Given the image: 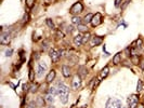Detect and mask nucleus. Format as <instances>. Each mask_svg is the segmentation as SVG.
<instances>
[{
    "mask_svg": "<svg viewBox=\"0 0 144 108\" xmlns=\"http://www.w3.org/2000/svg\"><path fill=\"white\" fill-rule=\"evenodd\" d=\"M58 94L60 96L61 103L66 104L68 102V95H70V89L63 83H59V89H58Z\"/></svg>",
    "mask_w": 144,
    "mask_h": 108,
    "instance_id": "obj_1",
    "label": "nucleus"
},
{
    "mask_svg": "<svg viewBox=\"0 0 144 108\" xmlns=\"http://www.w3.org/2000/svg\"><path fill=\"white\" fill-rule=\"evenodd\" d=\"M105 108H125V106L121 103V101L117 100V98H109L106 103Z\"/></svg>",
    "mask_w": 144,
    "mask_h": 108,
    "instance_id": "obj_2",
    "label": "nucleus"
},
{
    "mask_svg": "<svg viewBox=\"0 0 144 108\" xmlns=\"http://www.w3.org/2000/svg\"><path fill=\"white\" fill-rule=\"evenodd\" d=\"M83 10V5L81 2H76V3H74L73 5H72V8H71V10L70 12L72 14H78V13H80V12H82Z\"/></svg>",
    "mask_w": 144,
    "mask_h": 108,
    "instance_id": "obj_3",
    "label": "nucleus"
},
{
    "mask_svg": "<svg viewBox=\"0 0 144 108\" xmlns=\"http://www.w3.org/2000/svg\"><path fill=\"white\" fill-rule=\"evenodd\" d=\"M128 104H129V108H138V104H139V97L136 94L131 95L128 97Z\"/></svg>",
    "mask_w": 144,
    "mask_h": 108,
    "instance_id": "obj_4",
    "label": "nucleus"
},
{
    "mask_svg": "<svg viewBox=\"0 0 144 108\" xmlns=\"http://www.w3.org/2000/svg\"><path fill=\"white\" fill-rule=\"evenodd\" d=\"M11 41V36L9 33H2L1 35H0V43L3 45H7L9 44Z\"/></svg>",
    "mask_w": 144,
    "mask_h": 108,
    "instance_id": "obj_5",
    "label": "nucleus"
},
{
    "mask_svg": "<svg viewBox=\"0 0 144 108\" xmlns=\"http://www.w3.org/2000/svg\"><path fill=\"white\" fill-rule=\"evenodd\" d=\"M47 70V64L45 62H41V63L38 64V68H37V76L39 77V78H41L43 76V73L46 72Z\"/></svg>",
    "mask_w": 144,
    "mask_h": 108,
    "instance_id": "obj_6",
    "label": "nucleus"
},
{
    "mask_svg": "<svg viewBox=\"0 0 144 108\" xmlns=\"http://www.w3.org/2000/svg\"><path fill=\"white\" fill-rule=\"evenodd\" d=\"M49 55H50V58L52 60L53 63H58L59 60H60V52H58L56 50H54V49H52V50H50L49 52Z\"/></svg>",
    "mask_w": 144,
    "mask_h": 108,
    "instance_id": "obj_7",
    "label": "nucleus"
},
{
    "mask_svg": "<svg viewBox=\"0 0 144 108\" xmlns=\"http://www.w3.org/2000/svg\"><path fill=\"white\" fill-rule=\"evenodd\" d=\"M101 23H102V14L101 13H95V15L93 16L92 21H91L92 26L96 27V26H99Z\"/></svg>",
    "mask_w": 144,
    "mask_h": 108,
    "instance_id": "obj_8",
    "label": "nucleus"
},
{
    "mask_svg": "<svg viewBox=\"0 0 144 108\" xmlns=\"http://www.w3.org/2000/svg\"><path fill=\"white\" fill-rule=\"evenodd\" d=\"M81 85V78L79 75H76L73 78V81H72V86L75 89V90H78Z\"/></svg>",
    "mask_w": 144,
    "mask_h": 108,
    "instance_id": "obj_9",
    "label": "nucleus"
},
{
    "mask_svg": "<svg viewBox=\"0 0 144 108\" xmlns=\"http://www.w3.org/2000/svg\"><path fill=\"white\" fill-rule=\"evenodd\" d=\"M82 38H83V36H81V35H77V36H75L74 37V43H75V45H77V47H80L81 44H82Z\"/></svg>",
    "mask_w": 144,
    "mask_h": 108,
    "instance_id": "obj_10",
    "label": "nucleus"
},
{
    "mask_svg": "<svg viewBox=\"0 0 144 108\" xmlns=\"http://www.w3.org/2000/svg\"><path fill=\"white\" fill-rule=\"evenodd\" d=\"M55 76H56V72H55V70H51V72H49V73H48V76H47V78H46V80H47V82L48 83H50V82H52L53 80H54V78H55Z\"/></svg>",
    "mask_w": 144,
    "mask_h": 108,
    "instance_id": "obj_11",
    "label": "nucleus"
},
{
    "mask_svg": "<svg viewBox=\"0 0 144 108\" xmlns=\"http://www.w3.org/2000/svg\"><path fill=\"white\" fill-rule=\"evenodd\" d=\"M62 72H63V76L65 78H68V77L71 76V68L66 65H64L63 67H62Z\"/></svg>",
    "mask_w": 144,
    "mask_h": 108,
    "instance_id": "obj_12",
    "label": "nucleus"
},
{
    "mask_svg": "<svg viewBox=\"0 0 144 108\" xmlns=\"http://www.w3.org/2000/svg\"><path fill=\"white\" fill-rule=\"evenodd\" d=\"M93 15L92 13H88L86 15V16L83 17V20H82V22H83V24L84 25H87V24H89V23H91V21H92V18H93Z\"/></svg>",
    "mask_w": 144,
    "mask_h": 108,
    "instance_id": "obj_13",
    "label": "nucleus"
},
{
    "mask_svg": "<svg viewBox=\"0 0 144 108\" xmlns=\"http://www.w3.org/2000/svg\"><path fill=\"white\" fill-rule=\"evenodd\" d=\"M119 63H121V53H117V54H115L114 57H113V64L118 65Z\"/></svg>",
    "mask_w": 144,
    "mask_h": 108,
    "instance_id": "obj_14",
    "label": "nucleus"
},
{
    "mask_svg": "<svg viewBox=\"0 0 144 108\" xmlns=\"http://www.w3.org/2000/svg\"><path fill=\"white\" fill-rule=\"evenodd\" d=\"M103 41V39L101 38V37H92V45H99V44H101Z\"/></svg>",
    "mask_w": 144,
    "mask_h": 108,
    "instance_id": "obj_15",
    "label": "nucleus"
},
{
    "mask_svg": "<svg viewBox=\"0 0 144 108\" xmlns=\"http://www.w3.org/2000/svg\"><path fill=\"white\" fill-rule=\"evenodd\" d=\"M35 104H36V106L37 107H43L45 106V100H43L42 97H37L36 98V101H35Z\"/></svg>",
    "mask_w": 144,
    "mask_h": 108,
    "instance_id": "obj_16",
    "label": "nucleus"
},
{
    "mask_svg": "<svg viewBox=\"0 0 144 108\" xmlns=\"http://www.w3.org/2000/svg\"><path fill=\"white\" fill-rule=\"evenodd\" d=\"M79 76L80 77H84V76H87V73H88V69H87V67L86 66H80L79 67Z\"/></svg>",
    "mask_w": 144,
    "mask_h": 108,
    "instance_id": "obj_17",
    "label": "nucleus"
},
{
    "mask_svg": "<svg viewBox=\"0 0 144 108\" xmlns=\"http://www.w3.org/2000/svg\"><path fill=\"white\" fill-rule=\"evenodd\" d=\"M54 95H52V94H50V93H47V95H46V101L48 102V103H50V104H52L53 102H54Z\"/></svg>",
    "mask_w": 144,
    "mask_h": 108,
    "instance_id": "obj_18",
    "label": "nucleus"
},
{
    "mask_svg": "<svg viewBox=\"0 0 144 108\" xmlns=\"http://www.w3.org/2000/svg\"><path fill=\"white\" fill-rule=\"evenodd\" d=\"M77 28H78V30H80V32L88 33V27H87V25H84V24H80V25H78Z\"/></svg>",
    "mask_w": 144,
    "mask_h": 108,
    "instance_id": "obj_19",
    "label": "nucleus"
},
{
    "mask_svg": "<svg viewBox=\"0 0 144 108\" xmlns=\"http://www.w3.org/2000/svg\"><path fill=\"white\" fill-rule=\"evenodd\" d=\"M72 22H73V24H76V25H80L81 24V18L79 16H73L72 18Z\"/></svg>",
    "mask_w": 144,
    "mask_h": 108,
    "instance_id": "obj_20",
    "label": "nucleus"
},
{
    "mask_svg": "<svg viewBox=\"0 0 144 108\" xmlns=\"http://www.w3.org/2000/svg\"><path fill=\"white\" fill-rule=\"evenodd\" d=\"M108 70H109V68H108L107 66L104 67V68L102 69V72H101V77H102V78H105V77H107V75H108Z\"/></svg>",
    "mask_w": 144,
    "mask_h": 108,
    "instance_id": "obj_21",
    "label": "nucleus"
},
{
    "mask_svg": "<svg viewBox=\"0 0 144 108\" xmlns=\"http://www.w3.org/2000/svg\"><path fill=\"white\" fill-rule=\"evenodd\" d=\"M35 1H36V0H25V2H26L27 8L32 9V8L34 7V5H35Z\"/></svg>",
    "mask_w": 144,
    "mask_h": 108,
    "instance_id": "obj_22",
    "label": "nucleus"
},
{
    "mask_svg": "<svg viewBox=\"0 0 144 108\" xmlns=\"http://www.w3.org/2000/svg\"><path fill=\"white\" fill-rule=\"evenodd\" d=\"M90 37H91V35H90L89 33H86V35H84L82 38V43H88L90 40Z\"/></svg>",
    "mask_w": 144,
    "mask_h": 108,
    "instance_id": "obj_23",
    "label": "nucleus"
},
{
    "mask_svg": "<svg viewBox=\"0 0 144 108\" xmlns=\"http://www.w3.org/2000/svg\"><path fill=\"white\" fill-rule=\"evenodd\" d=\"M46 24L48 25L49 28H54V23H53L52 20H50V18H47L46 20Z\"/></svg>",
    "mask_w": 144,
    "mask_h": 108,
    "instance_id": "obj_24",
    "label": "nucleus"
},
{
    "mask_svg": "<svg viewBox=\"0 0 144 108\" xmlns=\"http://www.w3.org/2000/svg\"><path fill=\"white\" fill-rule=\"evenodd\" d=\"M48 93H50V94H52V95H55L58 94V90H56L55 88H49V90H48Z\"/></svg>",
    "mask_w": 144,
    "mask_h": 108,
    "instance_id": "obj_25",
    "label": "nucleus"
},
{
    "mask_svg": "<svg viewBox=\"0 0 144 108\" xmlns=\"http://www.w3.org/2000/svg\"><path fill=\"white\" fill-rule=\"evenodd\" d=\"M37 90H38V84H32V86H30V92L32 93H35V92H37Z\"/></svg>",
    "mask_w": 144,
    "mask_h": 108,
    "instance_id": "obj_26",
    "label": "nucleus"
},
{
    "mask_svg": "<svg viewBox=\"0 0 144 108\" xmlns=\"http://www.w3.org/2000/svg\"><path fill=\"white\" fill-rule=\"evenodd\" d=\"M142 88H143V83H142L141 80H139V81H138V84H137V91L140 92L141 90H142Z\"/></svg>",
    "mask_w": 144,
    "mask_h": 108,
    "instance_id": "obj_27",
    "label": "nucleus"
},
{
    "mask_svg": "<svg viewBox=\"0 0 144 108\" xmlns=\"http://www.w3.org/2000/svg\"><path fill=\"white\" fill-rule=\"evenodd\" d=\"M131 60H132V63L133 64H139V60H138V56L137 55H132V57H131Z\"/></svg>",
    "mask_w": 144,
    "mask_h": 108,
    "instance_id": "obj_28",
    "label": "nucleus"
},
{
    "mask_svg": "<svg viewBox=\"0 0 144 108\" xmlns=\"http://www.w3.org/2000/svg\"><path fill=\"white\" fill-rule=\"evenodd\" d=\"M28 21H29V15H28V13H25L23 16V23H26Z\"/></svg>",
    "mask_w": 144,
    "mask_h": 108,
    "instance_id": "obj_29",
    "label": "nucleus"
},
{
    "mask_svg": "<svg viewBox=\"0 0 144 108\" xmlns=\"http://www.w3.org/2000/svg\"><path fill=\"white\" fill-rule=\"evenodd\" d=\"M29 80H30V81H34V72H33V69H30V72H29Z\"/></svg>",
    "mask_w": 144,
    "mask_h": 108,
    "instance_id": "obj_30",
    "label": "nucleus"
},
{
    "mask_svg": "<svg viewBox=\"0 0 144 108\" xmlns=\"http://www.w3.org/2000/svg\"><path fill=\"white\" fill-rule=\"evenodd\" d=\"M12 52H13V51H12L11 50V49H9V50H7V51H5V56H11V55H12Z\"/></svg>",
    "mask_w": 144,
    "mask_h": 108,
    "instance_id": "obj_31",
    "label": "nucleus"
},
{
    "mask_svg": "<svg viewBox=\"0 0 144 108\" xmlns=\"http://www.w3.org/2000/svg\"><path fill=\"white\" fill-rule=\"evenodd\" d=\"M120 3H121V0H115V7H116V8L119 7Z\"/></svg>",
    "mask_w": 144,
    "mask_h": 108,
    "instance_id": "obj_32",
    "label": "nucleus"
},
{
    "mask_svg": "<svg viewBox=\"0 0 144 108\" xmlns=\"http://www.w3.org/2000/svg\"><path fill=\"white\" fill-rule=\"evenodd\" d=\"M35 106H36L35 102H32V103H30V104L27 106V108H35Z\"/></svg>",
    "mask_w": 144,
    "mask_h": 108,
    "instance_id": "obj_33",
    "label": "nucleus"
},
{
    "mask_svg": "<svg viewBox=\"0 0 144 108\" xmlns=\"http://www.w3.org/2000/svg\"><path fill=\"white\" fill-rule=\"evenodd\" d=\"M128 3H129V0H127V1H125V3H124L123 5H121V9H123V10H124V9H125V8H126L127 5H128Z\"/></svg>",
    "mask_w": 144,
    "mask_h": 108,
    "instance_id": "obj_34",
    "label": "nucleus"
},
{
    "mask_svg": "<svg viewBox=\"0 0 144 108\" xmlns=\"http://www.w3.org/2000/svg\"><path fill=\"white\" fill-rule=\"evenodd\" d=\"M137 44H138V47H141V44H142V40L138 39V40H137Z\"/></svg>",
    "mask_w": 144,
    "mask_h": 108,
    "instance_id": "obj_35",
    "label": "nucleus"
},
{
    "mask_svg": "<svg viewBox=\"0 0 144 108\" xmlns=\"http://www.w3.org/2000/svg\"><path fill=\"white\" fill-rule=\"evenodd\" d=\"M67 30H68V33H72V32H73V27H72V26H70V27H67Z\"/></svg>",
    "mask_w": 144,
    "mask_h": 108,
    "instance_id": "obj_36",
    "label": "nucleus"
},
{
    "mask_svg": "<svg viewBox=\"0 0 144 108\" xmlns=\"http://www.w3.org/2000/svg\"><path fill=\"white\" fill-rule=\"evenodd\" d=\"M47 108H54V107H53V106H48Z\"/></svg>",
    "mask_w": 144,
    "mask_h": 108,
    "instance_id": "obj_37",
    "label": "nucleus"
}]
</instances>
